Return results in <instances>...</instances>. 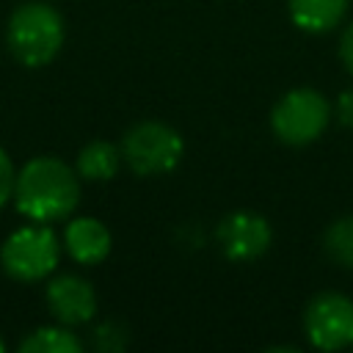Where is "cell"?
<instances>
[{
	"instance_id": "obj_1",
	"label": "cell",
	"mask_w": 353,
	"mask_h": 353,
	"mask_svg": "<svg viewBox=\"0 0 353 353\" xmlns=\"http://www.w3.org/2000/svg\"><path fill=\"white\" fill-rule=\"evenodd\" d=\"M80 201V174L58 157H33L14 182V204L33 223L63 221Z\"/></svg>"
},
{
	"instance_id": "obj_2",
	"label": "cell",
	"mask_w": 353,
	"mask_h": 353,
	"mask_svg": "<svg viewBox=\"0 0 353 353\" xmlns=\"http://www.w3.org/2000/svg\"><path fill=\"white\" fill-rule=\"evenodd\" d=\"M6 41L11 55L30 69L47 66L63 44V17L55 6L30 0L14 8L6 25Z\"/></svg>"
},
{
	"instance_id": "obj_3",
	"label": "cell",
	"mask_w": 353,
	"mask_h": 353,
	"mask_svg": "<svg viewBox=\"0 0 353 353\" xmlns=\"http://www.w3.org/2000/svg\"><path fill=\"white\" fill-rule=\"evenodd\" d=\"M182 154L185 141L165 121H138L121 138V160L138 176H163L179 165Z\"/></svg>"
},
{
	"instance_id": "obj_4",
	"label": "cell",
	"mask_w": 353,
	"mask_h": 353,
	"mask_svg": "<svg viewBox=\"0 0 353 353\" xmlns=\"http://www.w3.org/2000/svg\"><path fill=\"white\" fill-rule=\"evenodd\" d=\"M331 102L317 88H292L270 110V130L287 146L314 143L331 121Z\"/></svg>"
},
{
	"instance_id": "obj_5",
	"label": "cell",
	"mask_w": 353,
	"mask_h": 353,
	"mask_svg": "<svg viewBox=\"0 0 353 353\" xmlns=\"http://www.w3.org/2000/svg\"><path fill=\"white\" fill-rule=\"evenodd\" d=\"M61 259V243L47 223H30L6 237L0 248L3 270L17 281L47 279Z\"/></svg>"
},
{
	"instance_id": "obj_6",
	"label": "cell",
	"mask_w": 353,
	"mask_h": 353,
	"mask_svg": "<svg viewBox=\"0 0 353 353\" xmlns=\"http://www.w3.org/2000/svg\"><path fill=\"white\" fill-rule=\"evenodd\" d=\"M303 334L317 350L353 347V301L342 292H317L303 309Z\"/></svg>"
},
{
	"instance_id": "obj_7",
	"label": "cell",
	"mask_w": 353,
	"mask_h": 353,
	"mask_svg": "<svg viewBox=\"0 0 353 353\" xmlns=\"http://www.w3.org/2000/svg\"><path fill=\"white\" fill-rule=\"evenodd\" d=\"M218 248L229 262H254L259 259L273 240V229L265 215L251 210L229 212L218 223Z\"/></svg>"
},
{
	"instance_id": "obj_8",
	"label": "cell",
	"mask_w": 353,
	"mask_h": 353,
	"mask_svg": "<svg viewBox=\"0 0 353 353\" xmlns=\"http://www.w3.org/2000/svg\"><path fill=\"white\" fill-rule=\"evenodd\" d=\"M47 309L61 325H83L97 314V292L94 287L74 273L55 276L47 290Z\"/></svg>"
},
{
	"instance_id": "obj_9",
	"label": "cell",
	"mask_w": 353,
	"mask_h": 353,
	"mask_svg": "<svg viewBox=\"0 0 353 353\" xmlns=\"http://www.w3.org/2000/svg\"><path fill=\"white\" fill-rule=\"evenodd\" d=\"M110 229L97 218H72L63 229V248L80 265H99L110 254Z\"/></svg>"
},
{
	"instance_id": "obj_10",
	"label": "cell",
	"mask_w": 353,
	"mask_h": 353,
	"mask_svg": "<svg viewBox=\"0 0 353 353\" xmlns=\"http://www.w3.org/2000/svg\"><path fill=\"white\" fill-rule=\"evenodd\" d=\"M347 6L350 0H287V14L303 33H328L345 19Z\"/></svg>"
},
{
	"instance_id": "obj_11",
	"label": "cell",
	"mask_w": 353,
	"mask_h": 353,
	"mask_svg": "<svg viewBox=\"0 0 353 353\" xmlns=\"http://www.w3.org/2000/svg\"><path fill=\"white\" fill-rule=\"evenodd\" d=\"M121 146L110 143V141H91L80 149L77 154V174L88 182H108L116 176L119 165H121Z\"/></svg>"
},
{
	"instance_id": "obj_12",
	"label": "cell",
	"mask_w": 353,
	"mask_h": 353,
	"mask_svg": "<svg viewBox=\"0 0 353 353\" xmlns=\"http://www.w3.org/2000/svg\"><path fill=\"white\" fill-rule=\"evenodd\" d=\"M83 342L69 325H41L19 342V353H80Z\"/></svg>"
},
{
	"instance_id": "obj_13",
	"label": "cell",
	"mask_w": 353,
	"mask_h": 353,
	"mask_svg": "<svg viewBox=\"0 0 353 353\" xmlns=\"http://www.w3.org/2000/svg\"><path fill=\"white\" fill-rule=\"evenodd\" d=\"M323 248L331 262L353 270V215H342L325 229Z\"/></svg>"
},
{
	"instance_id": "obj_14",
	"label": "cell",
	"mask_w": 353,
	"mask_h": 353,
	"mask_svg": "<svg viewBox=\"0 0 353 353\" xmlns=\"http://www.w3.org/2000/svg\"><path fill=\"white\" fill-rule=\"evenodd\" d=\"M124 345H127V331L119 323L108 320V323L94 328V347L97 350H121Z\"/></svg>"
},
{
	"instance_id": "obj_15",
	"label": "cell",
	"mask_w": 353,
	"mask_h": 353,
	"mask_svg": "<svg viewBox=\"0 0 353 353\" xmlns=\"http://www.w3.org/2000/svg\"><path fill=\"white\" fill-rule=\"evenodd\" d=\"M14 182H17L14 163L6 154V149L0 146V210L8 204V199H14Z\"/></svg>"
},
{
	"instance_id": "obj_16",
	"label": "cell",
	"mask_w": 353,
	"mask_h": 353,
	"mask_svg": "<svg viewBox=\"0 0 353 353\" xmlns=\"http://www.w3.org/2000/svg\"><path fill=\"white\" fill-rule=\"evenodd\" d=\"M334 116L339 119L342 127L353 130V88H345V91L336 97V102H334Z\"/></svg>"
},
{
	"instance_id": "obj_17",
	"label": "cell",
	"mask_w": 353,
	"mask_h": 353,
	"mask_svg": "<svg viewBox=\"0 0 353 353\" xmlns=\"http://www.w3.org/2000/svg\"><path fill=\"white\" fill-rule=\"evenodd\" d=\"M339 61L353 74V22H347V28L339 36Z\"/></svg>"
},
{
	"instance_id": "obj_18",
	"label": "cell",
	"mask_w": 353,
	"mask_h": 353,
	"mask_svg": "<svg viewBox=\"0 0 353 353\" xmlns=\"http://www.w3.org/2000/svg\"><path fill=\"white\" fill-rule=\"evenodd\" d=\"M3 347H6V345H3V339H0V353H3Z\"/></svg>"
}]
</instances>
